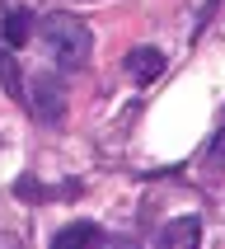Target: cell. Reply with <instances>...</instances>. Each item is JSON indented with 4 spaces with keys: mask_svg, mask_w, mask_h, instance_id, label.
Instances as JSON below:
<instances>
[{
    "mask_svg": "<svg viewBox=\"0 0 225 249\" xmlns=\"http://www.w3.org/2000/svg\"><path fill=\"white\" fill-rule=\"evenodd\" d=\"M42 42H47V52L56 56L61 71H80L94 52V38H89L84 19H75V14H47L42 19Z\"/></svg>",
    "mask_w": 225,
    "mask_h": 249,
    "instance_id": "cell-1",
    "label": "cell"
},
{
    "mask_svg": "<svg viewBox=\"0 0 225 249\" xmlns=\"http://www.w3.org/2000/svg\"><path fill=\"white\" fill-rule=\"evenodd\" d=\"M24 99H28V108H33V118H42V123H56V118H61V108H66L61 75H33Z\"/></svg>",
    "mask_w": 225,
    "mask_h": 249,
    "instance_id": "cell-2",
    "label": "cell"
},
{
    "mask_svg": "<svg viewBox=\"0 0 225 249\" xmlns=\"http://www.w3.org/2000/svg\"><path fill=\"white\" fill-rule=\"evenodd\" d=\"M155 249H202V221L197 216H174L160 231V245Z\"/></svg>",
    "mask_w": 225,
    "mask_h": 249,
    "instance_id": "cell-3",
    "label": "cell"
},
{
    "mask_svg": "<svg viewBox=\"0 0 225 249\" xmlns=\"http://www.w3.org/2000/svg\"><path fill=\"white\" fill-rule=\"evenodd\" d=\"M160 71H164V52H160V47H131V52H127V75L136 85H150Z\"/></svg>",
    "mask_w": 225,
    "mask_h": 249,
    "instance_id": "cell-4",
    "label": "cell"
},
{
    "mask_svg": "<svg viewBox=\"0 0 225 249\" xmlns=\"http://www.w3.org/2000/svg\"><path fill=\"white\" fill-rule=\"evenodd\" d=\"M94 240H98V226L94 221H70V226L56 231L52 249H94Z\"/></svg>",
    "mask_w": 225,
    "mask_h": 249,
    "instance_id": "cell-5",
    "label": "cell"
},
{
    "mask_svg": "<svg viewBox=\"0 0 225 249\" xmlns=\"http://www.w3.org/2000/svg\"><path fill=\"white\" fill-rule=\"evenodd\" d=\"M28 38H33V14L14 5V10L5 14V42H10V47H24Z\"/></svg>",
    "mask_w": 225,
    "mask_h": 249,
    "instance_id": "cell-6",
    "label": "cell"
},
{
    "mask_svg": "<svg viewBox=\"0 0 225 249\" xmlns=\"http://www.w3.org/2000/svg\"><path fill=\"white\" fill-rule=\"evenodd\" d=\"M207 165L216 169V174H225V127L216 132V141H211V151H207Z\"/></svg>",
    "mask_w": 225,
    "mask_h": 249,
    "instance_id": "cell-7",
    "label": "cell"
},
{
    "mask_svg": "<svg viewBox=\"0 0 225 249\" xmlns=\"http://www.w3.org/2000/svg\"><path fill=\"white\" fill-rule=\"evenodd\" d=\"M0 75H5V89H10L14 99H24V89H19V75H14V56H0Z\"/></svg>",
    "mask_w": 225,
    "mask_h": 249,
    "instance_id": "cell-8",
    "label": "cell"
},
{
    "mask_svg": "<svg viewBox=\"0 0 225 249\" xmlns=\"http://www.w3.org/2000/svg\"><path fill=\"white\" fill-rule=\"evenodd\" d=\"M0 249H24V240L19 235H0Z\"/></svg>",
    "mask_w": 225,
    "mask_h": 249,
    "instance_id": "cell-9",
    "label": "cell"
},
{
    "mask_svg": "<svg viewBox=\"0 0 225 249\" xmlns=\"http://www.w3.org/2000/svg\"><path fill=\"white\" fill-rule=\"evenodd\" d=\"M108 249H141V245H136V240H112Z\"/></svg>",
    "mask_w": 225,
    "mask_h": 249,
    "instance_id": "cell-10",
    "label": "cell"
}]
</instances>
